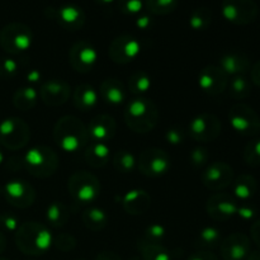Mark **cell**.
Wrapping results in <instances>:
<instances>
[{
  "label": "cell",
  "instance_id": "31",
  "mask_svg": "<svg viewBox=\"0 0 260 260\" xmlns=\"http://www.w3.org/2000/svg\"><path fill=\"white\" fill-rule=\"evenodd\" d=\"M229 95L236 101H243L250 96L253 86H251V81L246 78L245 75H236L229 80L228 89Z\"/></svg>",
  "mask_w": 260,
  "mask_h": 260
},
{
  "label": "cell",
  "instance_id": "40",
  "mask_svg": "<svg viewBox=\"0 0 260 260\" xmlns=\"http://www.w3.org/2000/svg\"><path fill=\"white\" fill-rule=\"evenodd\" d=\"M18 62L12 57H0V79L9 80L18 74Z\"/></svg>",
  "mask_w": 260,
  "mask_h": 260
},
{
  "label": "cell",
  "instance_id": "39",
  "mask_svg": "<svg viewBox=\"0 0 260 260\" xmlns=\"http://www.w3.org/2000/svg\"><path fill=\"white\" fill-rule=\"evenodd\" d=\"M208 160H210V152L206 147L197 146L190 151L189 161L196 169H201V168L206 167L208 164Z\"/></svg>",
  "mask_w": 260,
  "mask_h": 260
},
{
  "label": "cell",
  "instance_id": "1",
  "mask_svg": "<svg viewBox=\"0 0 260 260\" xmlns=\"http://www.w3.org/2000/svg\"><path fill=\"white\" fill-rule=\"evenodd\" d=\"M53 141L62 151L74 154L85 149L89 144L88 127L75 116H63L53 127Z\"/></svg>",
  "mask_w": 260,
  "mask_h": 260
},
{
  "label": "cell",
  "instance_id": "47",
  "mask_svg": "<svg viewBox=\"0 0 260 260\" xmlns=\"http://www.w3.org/2000/svg\"><path fill=\"white\" fill-rule=\"evenodd\" d=\"M250 234H251V239H253V241L256 244V246H258V248L260 249V218H259V220H256L255 222L251 225Z\"/></svg>",
  "mask_w": 260,
  "mask_h": 260
},
{
  "label": "cell",
  "instance_id": "5",
  "mask_svg": "<svg viewBox=\"0 0 260 260\" xmlns=\"http://www.w3.org/2000/svg\"><path fill=\"white\" fill-rule=\"evenodd\" d=\"M68 190L75 202L90 205L101 196L102 185L98 178L86 170L75 172L68 180Z\"/></svg>",
  "mask_w": 260,
  "mask_h": 260
},
{
  "label": "cell",
  "instance_id": "49",
  "mask_svg": "<svg viewBox=\"0 0 260 260\" xmlns=\"http://www.w3.org/2000/svg\"><path fill=\"white\" fill-rule=\"evenodd\" d=\"M188 260H218L213 255L212 253L210 251H200V253H196L193 254Z\"/></svg>",
  "mask_w": 260,
  "mask_h": 260
},
{
  "label": "cell",
  "instance_id": "53",
  "mask_svg": "<svg viewBox=\"0 0 260 260\" xmlns=\"http://www.w3.org/2000/svg\"><path fill=\"white\" fill-rule=\"evenodd\" d=\"M5 246H7V239H5L4 233L0 231V254L5 250Z\"/></svg>",
  "mask_w": 260,
  "mask_h": 260
},
{
  "label": "cell",
  "instance_id": "50",
  "mask_svg": "<svg viewBox=\"0 0 260 260\" xmlns=\"http://www.w3.org/2000/svg\"><path fill=\"white\" fill-rule=\"evenodd\" d=\"M41 73L38 70H36V69H32L30 71H28L27 73V76H25V79H27L28 83L30 84H36L38 83V81L41 80Z\"/></svg>",
  "mask_w": 260,
  "mask_h": 260
},
{
  "label": "cell",
  "instance_id": "44",
  "mask_svg": "<svg viewBox=\"0 0 260 260\" xmlns=\"http://www.w3.org/2000/svg\"><path fill=\"white\" fill-rule=\"evenodd\" d=\"M184 139V131H183V128H179V127H170L165 132V140H167V142L170 145H174V146L183 144Z\"/></svg>",
  "mask_w": 260,
  "mask_h": 260
},
{
  "label": "cell",
  "instance_id": "15",
  "mask_svg": "<svg viewBox=\"0 0 260 260\" xmlns=\"http://www.w3.org/2000/svg\"><path fill=\"white\" fill-rule=\"evenodd\" d=\"M98 51L88 41H79L69 51V63L80 74H88L98 62Z\"/></svg>",
  "mask_w": 260,
  "mask_h": 260
},
{
  "label": "cell",
  "instance_id": "29",
  "mask_svg": "<svg viewBox=\"0 0 260 260\" xmlns=\"http://www.w3.org/2000/svg\"><path fill=\"white\" fill-rule=\"evenodd\" d=\"M81 221L88 230L98 233L108 225L109 217L103 208L89 207L84 210L83 215H81Z\"/></svg>",
  "mask_w": 260,
  "mask_h": 260
},
{
  "label": "cell",
  "instance_id": "22",
  "mask_svg": "<svg viewBox=\"0 0 260 260\" xmlns=\"http://www.w3.org/2000/svg\"><path fill=\"white\" fill-rule=\"evenodd\" d=\"M218 66L228 76L245 75L251 69L250 58L243 52H228L221 56Z\"/></svg>",
  "mask_w": 260,
  "mask_h": 260
},
{
  "label": "cell",
  "instance_id": "51",
  "mask_svg": "<svg viewBox=\"0 0 260 260\" xmlns=\"http://www.w3.org/2000/svg\"><path fill=\"white\" fill-rule=\"evenodd\" d=\"M95 260H121V258L112 251H102L101 254L96 255Z\"/></svg>",
  "mask_w": 260,
  "mask_h": 260
},
{
  "label": "cell",
  "instance_id": "13",
  "mask_svg": "<svg viewBox=\"0 0 260 260\" xmlns=\"http://www.w3.org/2000/svg\"><path fill=\"white\" fill-rule=\"evenodd\" d=\"M201 182L212 192H220L234 182V169L225 161H215L207 165L201 174Z\"/></svg>",
  "mask_w": 260,
  "mask_h": 260
},
{
  "label": "cell",
  "instance_id": "9",
  "mask_svg": "<svg viewBox=\"0 0 260 260\" xmlns=\"http://www.w3.org/2000/svg\"><path fill=\"white\" fill-rule=\"evenodd\" d=\"M170 168H172V160L169 154L159 147H149L142 150L137 157V169L145 177H162L169 172Z\"/></svg>",
  "mask_w": 260,
  "mask_h": 260
},
{
  "label": "cell",
  "instance_id": "35",
  "mask_svg": "<svg viewBox=\"0 0 260 260\" xmlns=\"http://www.w3.org/2000/svg\"><path fill=\"white\" fill-rule=\"evenodd\" d=\"M139 246L144 260H172L169 251L160 244H151L140 240Z\"/></svg>",
  "mask_w": 260,
  "mask_h": 260
},
{
  "label": "cell",
  "instance_id": "19",
  "mask_svg": "<svg viewBox=\"0 0 260 260\" xmlns=\"http://www.w3.org/2000/svg\"><path fill=\"white\" fill-rule=\"evenodd\" d=\"M221 255L225 260H245L251 251V241L243 233H234L220 244Z\"/></svg>",
  "mask_w": 260,
  "mask_h": 260
},
{
  "label": "cell",
  "instance_id": "27",
  "mask_svg": "<svg viewBox=\"0 0 260 260\" xmlns=\"http://www.w3.org/2000/svg\"><path fill=\"white\" fill-rule=\"evenodd\" d=\"M57 20L63 28L70 30L80 29L85 22V15L80 8L74 5H66L57 10Z\"/></svg>",
  "mask_w": 260,
  "mask_h": 260
},
{
  "label": "cell",
  "instance_id": "28",
  "mask_svg": "<svg viewBox=\"0 0 260 260\" xmlns=\"http://www.w3.org/2000/svg\"><path fill=\"white\" fill-rule=\"evenodd\" d=\"M46 222L53 229H61L68 225L70 220V211L60 201H53L46 208Z\"/></svg>",
  "mask_w": 260,
  "mask_h": 260
},
{
  "label": "cell",
  "instance_id": "57",
  "mask_svg": "<svg viewBox=\"0 0 260 260\" xmlns=\"http://www.w3.org/2000/svg\"><path fill=\"white\" fill-rule=\"evenodd\" d=\"M0 260H7V259H2V258H0Z\"/></svg>",
  "mask_w": 260,
  "mask_h": 260
},
{
  "label": "cell",
  "instance_id": "2",
  "mask_svg": "<svg viewBox=\"0 0 260 260\" xmlns=\"http://www.w3.org/2000/svg\"><path fill=\"white\" fill-rule=\"evenodd\" d=\"M124 123L136 134L151 132L159 122V109L151 99L137 96L127 103L124 109Z\"/></svg>",
  "mask_w": 260,
  "mask_h": 260
},
{
  "label": "cell",
  "instance_id": "11",
  "mask_svg": "<svg viewBox=\"0 0 260 260\" xmlns=\"http://www.w3.org/2000/svg\"><path fill=\"white\" fill-rule=\"evenodd\" d=\"M2 196L10 206L19 210L30 207L36 201L35 188L24 179L9 180L2 188Z\"/></svg>",
  "mask_w": 260,
  "mask_h": 260
},
{
  "label": "cell",
  "instance_id": "6",
  "mask_svg": "<svg viewBox=\"0 0 260 260\" xmlns=\"http://www.w3.org/2000/svg\"><path fill=\"white\" fill-rule=\"evenodd\" d=\"M30 128L19 117H8L0 122V145L10 151H18L28 145Z\"/></svg>",
  "mask_w": 260,
  "mask_h": 260
},
{
  "label": "cell",
  "instance_id": "34",
  "mask_svg": "<svg viewBox=\"0 0 260 260\" xmlns=\"http://www.w3.org/2000/svg\"><path fill=\"white\" fill-rule=\"evenodd\" d=\"M114 169L122 174H128L132 173L137 168V159L132 152L127 151V150H119L114 154L113 160Z\"/></svg>",
  "mask_w": 260,
  "mask_h": 260
},
{
  "label": "cell",
  "instance_id": "55",
  "mask_svg": "<svg viewBox=\"0 0 260 260\" xmlns=\"http://www.w3.org/2000/svg\"><path fill=\"white\" fill-rule=\"evenodd\" d=\"M4 160H5V156H4V152H3V150L0 149V165L3 164V162H4Z\"/></svg>",
  "mask_w": 260,
  "mask_h": 260
},
{
  "label": "cell",
  "instance_id": "24",
  "mask_svg": "<svg viewBox=\"0 0 260 260\" xmlns=\"http://www.w3.org/2000/svg\"><path fill=\"white\" fill-rule=\"evenodd\" d=\"M99 93L90 84H80L73 91V103L78 111L89 112L96 107Z\"/></svg>",
  "mask_w": 260,
  "mask_h": 260
},
{
  "label": "cell",
  "instance_id": "30",
  "mask_svg": "<svg viewBox=\"0 0 260 260\" xmlns=\"http://www.w3.org/2000/svg\"><path fill=\"white\" fill-rule=\"evenodd\" d=\"M38 95L40 94L33 86H22L13 94V104L18 111L28 112L35 108L38 102Z\"/></svg>",
  "mask_w": 260,
  "mask_h": 260
},
{
  "label": "cell",
  "instance_id": "4",
  "mask_svg": "<svg viewBox=\"0 0 260 260\" xmlns=\"http://www.w3.org/2000/svg\"><path fill=\"white\" fill-rule=\"evenodd\" d=\"M22 160L23 168L32 177L38 178V179L52 177L57 172L58 165H60L57 154L51 147L45 146V145L30 147L22 157Z\"/></svg>",
  "mask_w": 260,
  "mask_h": 260
},
{
  "label": "cell",
  "instance_id": "37",
  "mask_svg": "<svg viewBox=\"0 0 260 260\" xmlns=\"http://www.w3.org/2000/svg\"><path fill=\"white\" fill-rule=\"evenodd\" d=\"M165 235H167V229L164 226L160 223H152L145 229L144 238L141 240L151 244H160L164 240Z\"/></svg>",
  "mask_w": 260,
  "mask_h": 260
},
{
  "label": "cell",
  "instance_id": "10",
  "mask_svg": "<svg viewBox=\"0 0 260 260\" xmlns=\"http://www.w3.org/2000/svg\"><path fill=\"white\" fill-rule=\"evenodd\" d=\"M222 124L217 116L212 113H201L196 116L188 126V134L194 141L212 142L220 136Z\"/></svg>",
  "mask_w": 260,
  "mask_h": 260
},
{
  "label": "cell",
  "instance_id": "23",
  "mask_svg": "<svg viewBox=\"0 0 260 260\" xmlns=\"http://www.w3.org/2000/svg\"><path fill=\"white\" fill-rule=\"evenodd\" d=\"M99 96L107 104L119 106L126 101L127 91L122 81L116 78H108L102 81L101 88H99Z\"/></svg>",
  "mask_w": 260,
  "mask_h": 260
},
{
  "label": "cell",
  "instance_id": "48",
  "mask_svg": "<svg viewBox=\"0 0 260 260\" xmlns=\"http://www.w3.org/2000/svg\"><path fill=\"white\" fill-rule=\"evenodd\" d=\"M250 78L251 83H254L258 88H260V61L250 69Z\"/></svg>",
  "mask_w": 260,
  "mask_h": 260
},
{
  "label": "cell",
  "instance_id": "16",
  "mask_svg": "<svg viewBox=\"0 0 260 260\" xmlns=\"http://www.w3.org/2000/svg\"><path fill=\"white\" fill-rule=\"evenodd\" d=\"M238 207L239 203L234 198V196L222 192L212 194L206 203L207 215L217 222H223V221H228L234 216H236Z\"/></svg>",
  "mask_w": 260,
  "mask_h": 260
},
{
  "label": "cell",
  "instance_id": "36",
  "mask_svg": "<svg viewBox=\"0 0 260 260\" xmlns=\"http://www.w3.org/2000/svg\"><path fill=\"white\" fill-rule=\"evenodd\" d=\"M243 157L249 167H260V139H253L246 144Z\"/></svg>",
  "mask_w": 260,
  "mask_h": 260
},
{
  "label": "cell",
  "instance_id": "32",
  "mask_svg": "<svg viewBox=\"0 0 260 260\" xmlns=\"http://www.w3.org/2000/svg\"><path fill=\"white\" fill-rule=\"evenodd\" d=\"M152 85V79L149 73L146 71H136V73L131 74L128 78V83H127V88L128 91L134 95H140L147 93Z\"/></svg>",
  "mask_w": 260,
  "mask_h": 260
},
{
  "label": "cell",
  "instance_id": "7",
  "mask_svg": "<svg viewBox=\"0 0 260 260\" xmlns=\"http://www.w3.org/2000/svg\"><path fill=\"white\" fill-rule=\"evenodd\" d=\"M229 123L236 134L255 137L260 134V117L255 109L245 103H236L229 111Z\"/></svg>",
  "mask_w": 260,
  "mask_h": 260
},
{
  "label": "cell",
  "instance_id": "43",
  "mask_svg": "<svg viewBox=\"0 0 260 260\" xmlns=\"http://www.w3.org/2000/svg\"><path fill=\"white\" fill-rule=\"evenodd\" d=\"M177 0H149V8L155 14H168L175 7Z\"/></svg>",
  "mask_w": 260,
  "mask_h": 260
},
{
  "label": "cell",
  "instance_id": "56",
  "mask_svg": "<svg viewBox=\"0 0 260 260\" xmlns=\"http://www.w3.org/2000/svg\"><path fill=\"white\" fill-rule=\"evenodd\" d=\"M98 2L104 3V4H108V3H112V2H113V0H98Z\"/></svg>",
  "mask_w": 260,
  "mask_h": 260
},
{
  "label": "cell",
  "instance_id": "18",
  "mask_svg": "<svg viewBox=\"0 0 260 260\" xmlns=\"http://www.w3.org/2000/svg\"><path fill=\"white\" fill-rule=\"evenodd\" d=\"M40 98L46 106L60 107L69 101L71 86L61 79H51L45 81L40 88Z\"/></svg>",
  "mask_w": 260,
  "mask_h": 260
},
{
  "label": "cell",
  "instance_id": "41",
  "mask_svg": "<svg viewBox=\"0 0 260 260\" xmlns=\"http://www.w3.org/2000/svg\"><path fill=\"white\" fill-rule=\"evenodd\" d=\"M52 245L61 251H70L76 246V239L70 234H58L53 236Z\"/></svg>",
  "mask_w": 260,
  "mask_h": 260
},
{
  "label": "cell",
  "instance_id": "54",
  "mask_svg": "<svg viewBox=\"0 0 260 260\" xmlns=\"http://www.w3.org/2000/svg\"><path fill=\"white\" fill-rule=\"evenodd\" d=\"M245 260H260V253L259 251H250Z\"/></svg>",
  "mask_w": 260,
  "mask_h": 260
},
{
  "label": "cell",
  "instance_id": "8",
  "mask_svg": "<svg viewBox=\"0 0 260 260\" xmlns=\"http://www.w3.org/2000/svg\"><path fill=\"white\" fill-rule=\"evenodd\" d=\"M32 42V30L22 23H10L0 30V46L10 55L25 52L30 48Z\"/></svg>",
  "mask_w": 260,
  "mask_h": 260
},
{
  "label": "cell",
  "instance_id": "46",
  "mask_svg": "<svg viewBox=\"0 0 260 260\" xmlns=\"http://www.w3.org/2000/svg\"><path fill=\"white\" fill-rule=\"evenodd\" d=\"M142 9L141 0H123L122 2V10L128 14H136Z\"/></svg>",
  "mask_w": 260,
  "mask_h": 260
},
{
  "label": "cell",
  "instance_id": "26",
  "mask_svg": "<svg viewBox=\"0 0 260 260\" xmlns=\"http://www.w3.org/2000/svg\"><path fill=\"white\" fill-rule=\"evenodd\" d=\"M84 159L89 167L94 169H101L108 164L111 159V149L103 142H90L84 149Z\"/></svg>",
  "mask_w": 260,
  "mask_h": 260
},
{
  "label": "cell",
  "instance_id": "3",
  "mask_svg": "<svg viewBox=\"0 0 260 260\" xmlns=\"http://www.w3.org/2000/svg\"><path fill=\"white\" fill-rule=\"evenodd\" d=\"M53 235L43 223L29 222L20 223L15 231V244L22 253L28 255H41L50 250L52 246Z\"/></svg>",
  "mask_w": 260,
  "mask_h": 260
},
{
  "label": "cell",
  "instance_id": "20",
  "mask_svg": "<svg viewBox=\"0 0 260 260\" xmlns=\"http://www.w3.org/2000/svg\"><path fill=\"white\" fill-rule=\"evenodd\" d=\"M86 127H88L89 140L91 142L107 144L113 139L117 131L116 119L109 114H98L91 118Z\"/></svg>",
  "mask_w": 260,
  "mask_h": 260
},
{
  "label": "cell",
  "instance_id": "21",
  "mask_svg": "<svg viewBox=\"0 0 260 260\" xmlns=\"http://www.w3.org/2000/svg\"><path fill=\"white\" fill-rule=\"evenodd\" d=\"M122 207L131 216L145 215L151 207V197L144 189L128 190L122 198Z\"/></svg>",
  "mask_w": 260,
  "mask_h": 260
},
{
  "label": "cell",
  "instance_id": "17",
  "mask_svg": "<svg viewBox=\"0 0 260 260\" xmlns=\"http://www.w3.org/2000/svg\"><path fill=\"white\" fill-rule=\"evenodd\" d=\"M229 76L218 65H208L198 75V86L208 95H220L228 89Z\"/></svg>",
  "mask_w": 260,
  "mask_h": 260
},
{
  "label": "cell",
  "instance_id": "25",
  "mask_svg": "<svg viewBox=\"0 0 260 260\" xmlns=\"http://www.w3.org/2000/svg\"><path fill=\"white\" fill-rule=\"evenodd\" d=\"M233 196L238 202H249L258 192V182L250 174H241L233 182Z\"/></svg>",
  "mask_w": 260,
  "mask_h": 260
},
{
  "label": "cell",
  "instance_id": "45",
  "mask_svg": "<svg viewBox=\"0 0 260 260\" xmlns=\"http://www.w3.org/2000/svg\"><path fill=\"white\" fill-rule=\"evenodd\" d=\"M256 213H258V210L249 202H245L239 205L236 215L244 221H253L256 217Z\"/></svg>",
  "mask_w": 260,
  "mask_h": 260
},
{
  "label": "cell",
  "instance_id": "33",
  "mask_svg": "<svg viewBox=\"0 0 260 260\" xmlns=\"http://www.w3.org/2000/svg\"><path fill=\"white\" fill-rule=\"evenodd\" d=\"M222 241L220 230L215 226H206L198 233L196 239V245L202 249H213Z\"/></svg>",
  "mask_w": 260,
  "mask_h": 260
},
{
  "label": "cell",
  "instance_id": "42",
  "mask_svg": "<svg viewBox=\"0 0 260 260\" xmlns=\"http://www.w3.org/2000/svg\"><path fill=\"white\" fill-rule=\"evenodd\" d=\"M20 221L17 215L12 212H4L0 215V228L7 233H14L19 229Z\"/></svg>",
  "mask_w": 260,
  "mask_h": 260
},
{
  "label": "cell",
  "instance_id": "14",
  "mask_svg": "<svg viewBox=\"0 0 260 260\" xmlns=\"http://www.w3.org/2000/svg\"><path fill=\"white\" fill-rule=\"evenodd\" d=\"M141 52V45L135 37L122 35L114 38L108 48V56L117 65H127L136 60Z\"/></svg>",
  "mask_w": 260,
  "mask_h": 260
},
{
  "label": "cell",
  "instance_id": "38",
  "mask_svg": "<svg viewBox=\"0 0 260 260\" xmlns=\"http://www.w3.org/2000/svg\"><path fill=\"white\" fill-rule=\"evenodd\" d=\"M211 23V13L207 9H198L190 17L189 24L193 29L203 30L210 25Z\"/></svg>",
  "mask_w": 260,
  "mask_h": 260
},
{
  "label": "cell",
  "instance_id": "12",
  "mask_svg": "<svg viewBox=\"0 0 260 260\" xmlns=\"http://www.w3.org/2000/svg\"><path fill=\"white\" fill-rule=\"evenodd\" d=\"M258 5L254 0H225L222 15L228 22L236 25L253 23L258 17Z\"/></svg>",
  "mask_w": 260,
  "mask_h": 260
},
{
  "label": "cell",
  "instance_id": "52",
  "mask_svg": "<svg viewBox=\"0 0 260 260\" xmlns=\"http://www.w3.org/2000/svg\"><path fill=\"white\" fill-rule=\"evenodd\" d=\"M150 24H151V18L146 17V15L140 17L139 19H137V27L141 28V29H147V28L150 27Z\"/></svg>",
  "mask_w": 260,
  "mask_h": 260
}]
</instances>
